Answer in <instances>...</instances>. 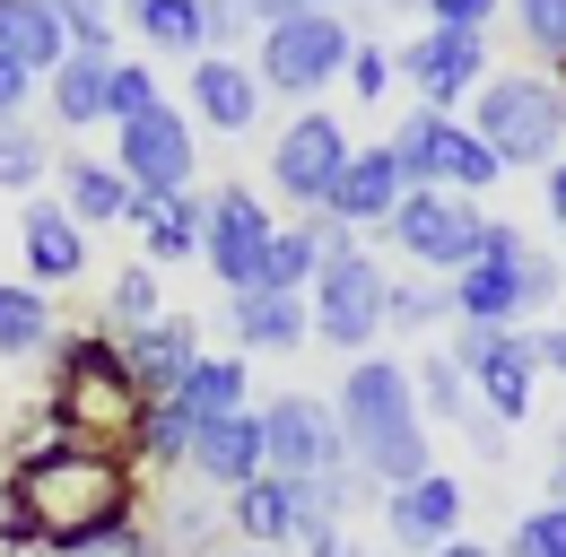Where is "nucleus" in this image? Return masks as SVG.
Here are the masks:
<instances>
[{
	"mask_svg": "<svg viewBox=\"0 0 566 557\" xmlns=\"http://www.w3.org/2000/svg\"><path fill=\"white\" fill-rule=\"evenodd\" d=\"M357 53V27L340 9H287L262 27V44H253V70H262V96H296V105H314Z\"/></svg>",
	"mask_w": 566,
	"mask_h": 557,
	"instance_id": "6",
	"label": "nucleus"
},
{
	"mask_svg": "<svg viewBox=\"0 0 566 557\" xmlns=\"http://www.w3.org/2000/svg\"><path fill=\"white\" fill-rule=\"evenodd\" d=\"M384 296H392V271H384L366 244H357V253H340V262H323V271H314V287H305V305H314V340L366 357V348L384 340Z\"/></svg>",
	"mask_w": 566,
	"mask_h": 557,
	"instance_id": "9",
	"label": "nucleus"
},
{
	"mask_svg": "<svg viewBox=\"0 0 566 557\" xmlns=\"http://www.w3.org/2000/svg\"><path fill=\"white\" fill-rule=\"evenodd\" d=\"M323 271V235H314V209L305 218H287L280 235H271V253H262V287H287V296H305Z\"/></svg>",
	"mask_w": 566,
	"mask_h": 557,
	"instance_id": "31",
	"label": "nucleus"
},
{
	"mask_svg": "<svg viewBox=\"0 0 566 557\" xmlns=\"http://www.w3.org/2000/svg\"><path fill=\"white\" fill-rule=\"evenodd\" d=\"M71 53H114V0H53Z\"/></svg>",
	"mask_w": 566,
	"mask_h": 557,
	"instance_id": "38",
	"label": "nucleus"
},
{
	"mask_svg": "<svg viewBox=\"0 0 566 557\" xmlns=\"http://www.w3.org/2000/svg\"><path fill=\"white\" fill-rule=\"evenodd\" d=\"M0 35H9V53H18V62L35 70V78H44V70H53L62 53H71V35H62L53 0H0Z\"/></svg>",
	"mask_w": 566,
	"mask_h": 557,
	"instance_id": "30",
	"label": "nucleus"
},
{
	"mask_svg": "<svg viewBox=\"0 0 566 557\" xmlns=\"http://www.w3.org/2000/svg\"><path fill=\"white\" fill-rule=\"evenodd\" d=\"M148 105H166V96H157V70L114 53V123H132V114H148Z\"/></svg>",
	"mask_w": 566,
	"mask_h": 557,
	"instance_id": "40",
	"label": "nucleus"
},
{
	"mask_svg": "<svg viewBox=\"0 0 566 557\" xmlns=\"http://www.w3.org/2000/svg\"><path fill=\"white\" fill-rule=\"evenodd\" d=\"M558 271H566V253H558Z\"/></svg>",
	"mask_w": 566,
	"mask_h": 557,
	"instance_id": "52",
	"label": "nucleus"
},
{
	"mask_svg": "<svg viewBox=\"0 0 566 557\" xmlns=\"http://www.w3.org/2000/svg\"><path fill=\"white\" fill-rule=\"evenodd\" d=\"M496 557H566V505H532V514L505 532Z\"/></svg>",
	"mask_w": 566,
	"mask_h": 557,
	"instance_id": "37",
	"label": "nucleus"
},
{
	"mask_svg": "<svg viewBox=\"0 0 566 557\" xmlns=\"http://www.w3.org/2000/svg\"><path fill=\"white\" fill-rule=\"evenodd\" d=\"M227 332H235V348L296 357V348L314 340V305L287 296V287H244V296H227Z\"/></svg>",
	"mask_w": 566,
	"mask_h": 557,
	"instance_id": "21",
	"label": "nucleus"
},
{
	"mask_svg": "<svg viewBox=\"0 0 566 557\" xmlns=\"http://www.w3.org/2000/svg\"><path fill=\"white\" fill-rule=\"evenodd\" d=\"M549 218H558V227H566V157H558V166H549Z\"/></svg>",
	"mask_w": 566,
	"mask_h": 557,
	"instance_id": "45",
	"label": "nucleus"
},
{
	"mask_svg": "<svg viewBox=\"0 0 566 557\" xmlns=\"http://www.w3.org/2000/svg\"><path fill=\"white\" fill-rule=\"evenodd\" d=\"M166 401L192 418V427H210V418H227V410H253V357H244V348H201V366H192Z\"/></svg>",
	"mask_w": 566,
	"mask_h": 557,
	"instance_id": "25",
	"label": "nucleus"
},
{
	"mask_svg": "<svg viewBox=\"0 0 566 557\" xmlns=\"http://www.w3.org/2000/svg\"><path fill=\"white\" fill-rule=\"evenodd\" d=\"M44 175H53V139L27 114H0V192H35Z\"/></svg>",
	"mask_w": 566,
	"mask_h": 557,
	"instance_id": "34",
	"label": "nucleus"
},
{
	"mask_svg": "<svg viewBox=\"0 0 566 557\" xmlns=\"http://www.w3.org/2000/svg\"><path fill=\"white\" fill-rule=\"evenodd\" d=\"M123 357H132V375H140L148 401H166V392L201 366V323H192V314H157L148 332H132V340H123Z\"/></svg>",
	"mask_w": 566,
	"mask_h": 557,
	"instance_id": "24",
	"label": "nucleus"
},
{
	"mask_svg": "<svg viewBox=\"0 0 566 557\" xmlns=\"http://www.w3.org/2000/svg\"><path fill=\"white\" fill-rule=\"evenodd\" d=\"M357 139L340 132V114H323V105H296V123L271 139V192H280L296 218L305 209L332 201V183H340V166H349Z\"/></svg>",
	"mask_w": 566,
	"mask_h": 557,
	"instance_id": "12",
	"label": "nucleus"
},
{
	"mask_svg": "<svg viewBox=\"0 0 566 557\" xmlns=\"http://www.w3.org/2000/svg\"><path fill=\"white\" fill-rule=\"evenodd\" d=\"M201 209H210V192H140V209H132V227H140V262H192L201 253Z\"/></svg>",
	"mask_w": 566,
	"mask_h": 557,
	"instance_id": "27",
	"label": "nucleus"
},
{
	"mask_svg": "<svg viewBox=\"0 0 566 557\" xmlns=\"http://www.w3.org/2000/svg\"><path fill=\"white\" fill-rule=\"evenodd\" d=\"M296 9H349V0H296Z\"/></svg>",
	"mask_w": 566,
	"mask_h": 557,
	"instance_id": "49",
	"label": "nucleus"
},
{
	"mask_svg": "<svg viewBox=\"0 0 566 557\" xmlns=\"http://www.w3.org/2000/svg\"><path fill=\"white\" fill-rule=\"evenodd\" d=\"M140 418H148V392H140V375H132V357H123L114 332H62L53 340V383H44V427L53 435L132 453Z\"/></svg>",
	"mask_w": 566,
	"mask_h": 557,
	"instance_id": "3",
	"label": "nucleus"
},
{
	"mask_svg": "<svg viewBox=\"0 0 566 557\" xmlns=\"http://www.w3.org/2000/svg\"><path fill=\"white\" fill-rule=\"evenodd\" d=\"M114 166H123L132 192H192V175H201L192 114L184 105H148L132 123H114Z\"/></svg>",
	"mask_w": 566,
	"mask_h": 557,
	"instance_id": "15",
	"label": "nucleus"
},
{
	"mask_svg": "<svg viewBox=\"0 0 566 557\" xmlns=\"http://www.w3.org/2000/svg\"><path fill=\"white\" fill-rule=\"evenodd\" d=\"M235 557H287V549H244V540H235Z\"/></svg>",
	"mask_w": 566,
	"mask_h": 557,
	"instance_id": "48",
	"label": "nucleus"
},
{
	"mask_svg": "<svg viewBox=\"0 0 566 557\" xmlns=\"http://www.w3.org/2000/svg\"><path fill=\"white\" fill-rule=\"evenodd\" d=\"M384 235L419 262V271L453 278L471 253H480V235H489V209L471 201V192H401V209L384 218Z\"/></svg>",
	"mask_w": 566,
	"mask_h": 557,
	"instance_id": "10",
	"label": "nucleus"
},
{
	"mask_svg": "<svg viewBox=\"0 0 566 557\" xmlns=\"http://www.w3.org/2000/svg\"><path fill=\"white\" fill-rule=\"evenodd\" d=\"M549 505H566V453H549Z\"/></svg>",
	"mask_w": 566,
	"mask_h": 557,
	"instance_id": "46",
	"label": "nucleus"
},
{
	"mask_svg": "<svg viewBox=\"0 0 566 557\" xmlns=\"http://www.w3.org/2000/svg\"><path fill=\"white\" fill-rule=\"evenodd\" d=\"M462 123L496 148V166H541L549 175L566 157V78H549V70H489Z\"/></svg>",
	"mask_w": 566,
	"mask_h": 557,
	"instance_id": "5",
	"label": "nucleus"
},
{
	"mask_svg": "<svg viewBox=\"0 0 566 557\" xmlns=\"http://www.w3.org/2000/svg\"><path fill=\"white\" fill-rule=\"evenodd\" d=\"M401 192H410V175H401V157H392V139H366V148H349V166H340V183H332V218L340 227H384L392 209H401Z\"/></svg>",
	"mask_w": 566,
	"mask_h": 557,
	"instance_id": "18",
	"label": "nucleus"
},
{
	"mask_svg": "<svg viewBox=\"0 0 566 557\" xmlns=\"http://www.w3.org/2000/svg\"><path fill=\"white\" fill-rule=\"evenodd\" d=\"M340 78H349V96H357V105H375V96H392V78H401V70H392V44H375V35H357V53H349V70H340Z\"/></svg>",
	"mask_w": 566,
	"mask_h": 557,
	"instance_id": "39",
	"label": "nucleus"
},
{
	"mask_svg": "<svg viewBox=\"0 0 566 557\" xmlns=\"http://www.w3.org/2000/svg\"><path fill=\"white\" fill-rule=\"evenodd\" d=\"M427 557H496V549H480V540H444V549H427Z\"/></svg>",
	"mask_w": 566,
	"mask_h": 557,
	"instance_id": "47",
	"label": "nucleus"
},
{
	"mask_svg": "<svg viewBox=\"0 0 566 557\" xmlns=\"http://www.w3.org/2000/svg\"><path fill=\"white\" fill-rule=\"evenodd\" d=\"M157 314H166V296H157V262H132V271L105 278V323H96V332L132 340V332H148Z\"/></svg>",
	"mask_w": 566,
	"mask_h": 557,
	"instance_id": "32",
	"label": "nucleus"
},
{
	"mask_svg": "<svg viewBox=\"0 0 566 557\" xmlns=\"http://www.w3.org/2000/svg\"><path fill=\"white\" fill-rule=\"evenodd\" d=\"M62 323H53V296L35 278H0V357L27 366V357H53Z\"/></svg>",
	"mask_w": 566,
	"mask_h": 557,
	"instance_id": "29",
	"label": "nucleus"
},
{
	"mask_svg": "<svg viewBox=\"0 0 566 557\" xmlns=\"http://www.w3.org/2000/svg\"><path fill=\"white\" fill-rule=\"evenodd\" d=\"M35 87H44V78L18 62V53H9V35H0V114H27V96H35Z\"/></svg>",
	"mask_w": 566,
	"mask_h": 557,
	"instance_id": "43",
	"label": "nucleus"
},
{
	"mask_svg": "<svg viewBox=\"0 0 566 557\" xmlns=\"http://www.w3.org/2000/svg\"><path fill=\"white\" fill-rule=\"evenodd\" d=\"M78 557H166V540L148 532L140 514H132V523H114V532H96V540H87Z\"/></svg>",
	"mask_w": 566,
	"mask_h": 557,
	"instance_id": "41",
	"label": "nucleus"
},
{
	"mask_svg": "<svg viewBox=\"0 0 566 557\" xmlns=\"http://www.w3.org/2000/svg\"><path fill=\"white\" fill-rule=\"evenodd\" d=\"M184 471L218 496H235L244 480H262V410H227L210 427H192V453H184Z\"/></svg>",
	"mask_w": 566,
	"mask_h": 557,
	"instance_id": "19",
	"label": "nucleus"
},
{
	"mask_svg": "<svg viewBox=\"0 0 566 557\" xmlns=\"http://www.w3.org/2000/svg\"><path fill=\"white\" fill-rule=\"evenodd\" d=\"M419 9H427V27H480V35H489V18L505 0H419Z\"/></svg>",
	"mask_w": 566,
	"mask_h": 557,
	"instance_id": "42",
	"label": "nucleus"
},
{
	"mask_svg": "<svg viewBox=\"0 0 566 557\" xmlns=\"http://www.w3.org/2000/svg\"><path fill=\"white\" fill-rule=\"evenodd\" d=\"M453 366H462V383H471V401L489 418H532V392H541V348L523 323H462L453 348H444Z\"/></svg>",
	"mask_w": 566,
	"mask_h": 557,
	"instance_id": "8",
	"label": "nucleus"
},
{
	"mask_svg": "<svg viewBox=\"0 0 566 557\" xmlns=\"http://www.w3.org/2000/svg\"><path fill=\"white\" fill-rule=\"evenodd\" d=\"M392 70H401V87L419 96V105H436V114H453V105H471L480 96V78H489V35L480 27H419L401 53H392Z\"/></svg>",
	"mask_w": 566,
	"mask_h": 557,
	"instance_id": "13",
	"label": "nucleus"
},
{
	"mask_svg": "<svg viewBox=\"0 0 566 557\" xmlns=\"http://www.w3.org/2000/svg\"><path fill=\"white\" fill-rule=\"evenodd\" d=\"M227 532L244 549H296V480H280V471L244 480L227 496Z\"/></svg>",
	"mask_w": 566,
	"mask_h": 557,
	"instance_id": "26",
	"label": "nucleus"
},
{
	"mask_svg": "<svg viewBox=\"0 0 566 557\" xmlns=\"http://www.w3.org/2000/svg\"><path fill=\"white\" fill-rule=\"evenodd\" d=\"M558 287H566L558 253H541V244H532L523 227H505V218H489L480 253L444 278L453 323H532V314H549V305H558Z\"/></svg>",
	"mask_w": 566,
	"mask_h": 557,
	"instance_id": "4",
	"label": "nucleus"
},
{
	"mask_svg": "<svg viewBox=\"0 0 566 557\" xmlns=\"http://www.w3.org/2000/svg\"><path fill=\"white\" fill-rule=\"evenodd\" d=\"M558 453H566V427H558Z\"/></svg>",
	"mask_w": 566,
	"mask_h": 557,
	"instance_id": "51",
	"label": "nucleus"
},
{
	"mask_svg": "<svg viewBox=\"0 0 566 557\" xmlns=\"http://www.w3.org/2000/svg\"><path fill=\"white\" fill-rule=\"evenodd\" d=\"M532 348H541V375H566V323H549V332H532Z\"/></svg>",
	"mask_w": 566,
	"mask_h": 557,
	"instance_id": "44",
	"label": "nucleus"
},
{
	"mask_svg": "<svg viewBox=\"0 0 566 557\" xmlns=\"http://www.w3.org/2000/svg\"><path fill=\"white\" fill-rule=\"evenodd\" d=\"M53 175H62V209H71L78 227H132L140 192L123 183V166H114V157H87V148H71V157H53Z\"/></svg>",
	"mask_w": 566,
	"mask_h": 557,
	"instance_id": "22",
	"label": "nucleus"
},
{
	"mask_svg": "<svg viewBox=\"0 0 566 557\" xmlns=\"http://www.w3.org/2000/svg\"><path fill=\"white\" fill-rule=\"evenodd\" d=\"M262 471H280V480H332V471H349V444H340L332 401L271 392L262 401Z\"/></svg>",
	"mask_w": 566,
	"mask_h": 557,
	"instance_id": "11",
	"label": "nucleus"
},
{
	"mask_svg": "<svg viewBox=\"0 0 566 557\" xmlns=\"http://www.w3.org/2000/svg\"><path fill=\"white\" fill-rule=\"evenodd\" d=\"M140 514V462L35 427L0 480V557H78L96 532Z\"/></svg>",
	"mask_w": 566,
	"mask_h": 557,
	"instance_id": "1",
	"label": "nucleus"
},
{
	"mask_svg": "<svg viewBox=\"0 0 566 557\" xmlns=\"http://www.w3.org/2000/svg\"><path fill=\"white\" fill-rule=\"evenodd\" d=\"M410 383H419V410L436 418V427H471L480 401H471V383H462V366H453L444 348H427L419 366H410Z\"/></svg>",
	"mask_w": 566,
	"mask_h": 557,
	"instance_id": "33",
	"label": "nucleus"
},
{
	"mask_svg": "<svg viewBox=\"0 0 566 557\" xmlns=\"http://www.w3.org/2000/svg\"><path fill=\"white\" fill-rule=\"evenodd\" d=\"M462 514H471V487L453 480V471H427L410 487H384V532H392V549H444V540H462Z\"/></svg>",
	"mask_w": 566,
	"mask_h": 557,
	"instance_id": "16",
	"label": "nucleus"
},
{
	"mask_svg": "<svg viewBox=\"0 0 566 557\" xmlns=\"http://www.w3.org/2000/svg\"><path fill=\"white\" fill-rule=\"evenodd\" d=\"M340 444H349V462L366 471L375 487H410L436 471V453H427V410H419V383H410V366L401 357H349V375H340Z\"/></svg>",
	"mask_w": 566,
	"mask_h": 557,
	"instance_id": "2",
	"label": "nucleus"
},
{
	"mask_svg": "<svg viewBox=\"0 0 566 557\" xmlns=\"http://www.w3.org/2000/svg\"><path fill=\"white\" fill-rule=\"evenodd\" d=\"M18 253H27V278L53 296V287L87 278V227L62 201H27L18 209Z\"/></svg>",
	"mask_w": 566,
	"mask_h": 557,
	"instance_id": "20",
	"label": "nucleus"
},
{
	"mask_svg": "<svg viewBox=\"0 0 566 557\" xmlns=\"http://www.w3.org/2000/svg\"><path fill=\"white\" fill-rule=\"evenodd\" d=\"M132 9V35L166 62H201L210 53V0H123Z\"/></svg>",
	"mask_w": 566,
	"mask_h": 557,
	"instance_id": "28",
	"label": "nucleus"
},
{
	"mask_svg": "<svg viewBox=\"0 0 566 557\" xmlns=\"http://www.w3.org/2000/svg\"><path fill=\"white\" fill-rule=\"evenodd\" d=\"M444 314H453V296L436 278H392V296H384V332H427Z\"/></svg>",
	"mask_w": 566,
	"mask_h": 557,
	"instance_id": "35",
	"label": "nucleus"
},
{
	"mask_svg": "<svg viewBox=\"0 0 566 557\" xmlns=\"http://www.w3.org/2000/svg\"><path fill=\"white\" fill-rule=\"evenodd\" d=\"M201 132H227V139H244L253 123H262V70L253 62H235V53H201L192 62V105H184Z\"/></svg>",
	"mask_w": 566,
	"mask_h": 557,
	"instance_id": "17",
	"label": "nucleus"
},
{
	"mask_svg": "<svg viewBox=\"0 0 566 557\" xmlns=\"http://www.w3.org/2000/svg\"><path fill=\"white\" fill-rule=\"evenodd\" d=\"M332 557H366V549H349V540H340V549H332Z\"/></svg>",
	"mask_w": 566,
	"mask_h": 557,
	"instance_id": "50",
	"label": "nucleus"
},
{
	"mask_svg": "<svg viewBox=\"0 0 566 557\" xmlns=\"http://www.w3.org/2000/svg\"><path fill=\"white\" fill-rule=\"evenodd\" d=\"M271 235H280V218L262 209L253 183H218L210 209H201V262L227 296H244V287H262V253H271Z\"/></svg>",
	"mask_w": 566,
	"mask_h": 557,
	"instance_id": "14",
	"label": "nucleus"
},
{
	"mask_svg": "<svg viewBox=\"0 0 566 557\" xmlns=\"http://www.w3.org/2000/svg\"><path fill=\"white\" fill-rule=\"evenodd\" d=\"M392 157H401L410 192H471V201H480L496 175H505L489 139L471 132L462 114H436V105H419V114L392 132Z\"/></svg>",
	"mask_w": 566,
	"mask_h": 557,
	"instance_id": "7",
	"label": "nucleus"
},
{
	"mask_svg": "<svg viewBox=\"0 0 566 557\" xmlns=\"http://www.w3.org/2000/svg\"><path fill=\"white\" fill-rule=\"evenodd\" d=\"M505 18L523 27V44L549 70H566V0H505Z\"/></svg>",
	"mask_w": 566,
	"mask_h": 557,
	"instance_id": "36",
	"label": "nucleus"
},
{
	"mask_svg": "<svg viewBox=\"0 0 566 557\" xmlns=\"http://www.w3.org/2000/svg\"><path fill=\"white\" fill-rule=\"evenodd\" d=\"M44 96H53V123L62 132L114 123V53H62V62L44 70Z\"/></svg>",
	"mask_w": 566,
	"mask_h": 557,
	"instance_id": "23",
	"label": "nucleus"
}]
</instances>
